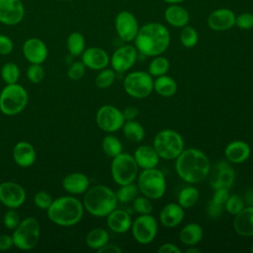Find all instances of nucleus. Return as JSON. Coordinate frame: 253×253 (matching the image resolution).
I'll use <instances>...</instances> for the list:
<instances>
[{"instance_id": "1", "label": "nucleus", "mask_w": 253, "mask_h": 253, "mask_svg": "<svg viewBox=\"0 0 253 253\" xmlns=\"http://www.w3.org/2000/svg\"><path fill=\"white\" fill-rule=\"evenodd\" d=\"M175 169L178 176L187 183L198 184L210 173L211 164L208 156L200 149H184L176 158Z\"/></svg>"}, {"instance_id": "2", "label": "nucleus", "mask_w": 253, "mask_h": 253, "mask_svg": "<svg viewBox=\"0 0 253 253\" xmlns=\"http://www.w3.org/2000/svg\"><path fill=\"white\" fill-rule=\"evenodd\" d=\"M170 40V33L164 25L151 22L139 28L133 41L139 53L145 56H157L168 48Z\"/></svg>"}, {"instance_id": "3", "label": "nucleus", "mask_w": 253, "mask_h": 253, "mask_svg": "<svg viewBox=\"0 0 253 253\" xmlns=\"http://www.w3.org/2000/svg\"><path fill=\"white\" fill-rule=\"evenodd\" d=\"M49 219L61 226H71L80 221L83 215L82 203L71 196L59 197L47 209Z\"/></svg>"}, {"instance_id": "4", "label": "nucleus", "mask_w": 253, "mask_h": 253, "mask_svg": "<svg viewBox=\"0 0 253 253\" xmlns=\"http://www.w3.org/2000/svg\"><path fill=\"white\" fill-rule=\"evenodd\" d=\"M83 203L89 213L104 217L116 209L118 199L116 193L109 187L97 185L86 191Z\"/></svg>"}, {"instance_id": "5", "label": "nucleus", "mask_w": 253, "mask_h": 253, "mask_svg": "<svg viewBox=\"0 0 253 253\" xmlns=\"http://www.w3.org/2000/svg\"><path fill=\"white\" fill-rule=\"evenodd\" d=\"M152 146L160 158L176 159L184 150V139L179 132L173 129H163L154 136Z\"/></svg>"}, {"instance_id": "6", "label": "nucleus", "mask_w": 253, "mask_h": 253, "mask_svg": "<svg viewBox=\"0 0 253 253\" xmlns=\"http://www.w3.org/2000/svg\"><path fill=\"white\" fill-rule=\"evenodd\" d=\"M111 174L113 180L120 186L133 183L138 174V165L132 155L122 152L113 157Z\"/></svg>"}, {"instance_id": "7", "label": "nucleus", "mask_w": 253, "mask_h": 253, "mask_svg": "<svg viewBox=\"0 0 253 253\" xmlns=\"http://www.w3.org/2000/svg\"><path fill=\"white\" fill-rule=\"evenodd\" d=\"M28 102L27 91L19 84H7L0 94V110L3 114L13 116L24 110Z\"/></svg>"}, {"instance_id": "8", "label": "nucleus", "mask_w": 253, "mask_h": 253, "mask_svg": "<svg viewBox=\"0 0 253 253\" xmlns=\"http://www.w3.org/2000/svg\"><path fill=\"white\" fill-rule=\"evenodd\" d=\"M137 187L143 196L158 200L165 193L166 180L163 173L155 167L144 169L138 176Z\"/></svg>"}, {"instance_id": "9", "label": "nucleus", "mask_w": 253, "mask_h": 253, "mask_svg": "<svg viewBox=\"0 0 253 253\" xmlns=\"http://www.w3.org/2000/svg\"><path fill=\"white\" fill-rule=\"evenodd\" d=\"M14 245L22 250L34 248L40 238V223L35 217H27L21 220L13 232Z\"/></svg>"}, {"instance_id": "10", "label": "nucleus", "mask_w": 253, "mask_h": 253, "mask_svg": "<svg viewBox=\"0 0 253 253\" xmlns=\"http://www.w3.org/2000/svg\"><path fill=\"white\" fill-rule=\"evenodd\" d=\"M123 86L126 93L130 97L143 99L153 91V79L145 71H133L125 77Z\"/></svg>"}, {"instance_id": "11", "label": "nucleus", "mask_w": 253, "mask_h": 253, "mask_svg": "<svg viewBox=\"0 0 253 253\" xmlns=\"http://www.w3.org/2000/svg\"><path fill=\"white\" fill-rule=\"evenodd\" d=\"M158 229L156 219L149 214H140L131 223L134 239L141 244L150 243L156 236Z\"/></svg>"}, {"instance_id": "12", "label": "nucleus", "mask_w": 253, "mask_h": 253, "mask_svg": "<svg viewBox=\"0 0 253 253\" xmlns=\"http://www.w3.org/2000/svg\"><path fill=\"white\" fill-rule=\"evenodd\" d=\"M98 126L106 132H115L122 128L125 119L123 113L112 105L102 106L96 115Z\"/></svg>"}, {"instance_id": "13", "label": "nucleus", "mask_w": 253, "mask_h": 253, "mask_svg": "<svg viewBox=\"0 0 253 253\" xmlns=\"http://www.w3.org/2000/svg\"><path fill=\"white\" fill-rule=\"evenodd\" d=\"M115 29L119 38L125 42L133 41L139 26L135 16L129 11H121L115 18Z\"/></svg>"}, {"instance_id": "14", "label": "nucleus", "mask_w": 253, "mask_h": 253, "mask_svg": "<svg viewBox=\"0 0 253 253\" xmlns=\"http://www.w3.org/2000/svg\"><path fill=\"white\" fill-rule=\"evenodd\" d=\"M235 179L234 169L225 161L216 162L211 168L210 175V183L213 189L226 188L229 189Z\"/></svg>"}, {"instance_id": "15", "label": "nucleus", "mask_w": 253, "mask_h": 253, "mask_svg": "<svg viewBox=\"0 0 253 253\" xmlns=\"http://www.w3.org/2000/svg\"><path fill=\"white\" fill-rule=\"evenodd\" d=\"M26 200V192L22 186L15 182L0 184V202L11 209L19 208Z\"/></svg>"}, {"instance_id": "16", "label": "nucleus", "mask_w": 253, "mask_h": 253, "mask_svg": "<svg viewBox=\"0 0 253 253\" xmlns=\"http://www.w3.org/2000/svg\"><path fill=\"white\" fill-rule=\"evenodd\" d=\"M137 58V49L132 45H123L117 48L111 57L112 68L117 72H124L133 66Z\"/></svg>"}, {"instance_id": "17", "label": "nucleus", "mask_w": 253, "mask_h": 253, "mask_svg": "<svg viewBox=\"0 0 253 253\" xmlns=\"http://www.w3.org/2000/svg\"><path fill=\"white\" fill-rule=\"evenodd\" d=\"M25 16V8L21 0H0V22L14 26Z\"/></svg>"}, {"instance_id": "18", "label": "nucleus", "mask_w": 253, "mask_h": 253, "mask_svg": "<svg viewBox=\"0 0 253 253\" xmlns=\"http://www.w3.org/2000/svg\"><path fill=\"white\" fill-rule=\"evenodd\" d=\"M236 15L227 8H219L212 11L207 18L208 27L216 32H223L230 30L235 26Z\"/></svg>"}, {"instance_id": "19", "label": "nucleus", "mask_w": 253, "mask_h": 253, "mask_svg": "<svg viewBox=\"0 0 253 253\" xmlns=\"http://www.w3.org/2000/svg\"><path fill=\"white\" fill-rule=\"evenodd\" d=\"M23 53L29 62L41 64L46 59L48 50L42 40L39 38H30L23 44Z\"/></svg>"}, {"instance_id": "20", "label": "nucleus", "mask_w": 253, "mask_h": 253, "mask_svg": "<svg viewBox=\"0 0 253 253\" xmlns=\"http://www.w3.org/2000/svg\"><path fill=\"white\" fill-rule=\"evenodd\" d=\"M184 217V208L179 203L166 204L159 212V220L165 227L178 226Z\"/></svg>"}, {"instance_id": "21", "label": "nucleus", "mask_w": 253, "mask_h": 253, "mask_svg": "<svg viewBox=\"0 0 253 253\" xmlns=\"http://www.w3.org/2000/svg\"><path fill=\"white\" fill-rule=\"evenodd\" d=\"M81 61L86 67L95 70H102L108 65L110 58L104 49L100 47H89L82 52Z\"/></svg>"}, {"instance_id": "22", "label": "nucleus", "mask_w": 253, "mask_h": 253, "mask_svg": "<svg viewBox=\"0 0 253 253\" xmlns=\"http://www.w3.org/2000/svg\"><path fill=\"white\" fill-rule=\"evenodd\" d=\"M234 216L235 232L241 236H253V205L243 208Z\"/></svg>"}, {"instance_id": "23", "label": "nucleus", "mask_w": 253, "mask_h": 253, "mask_svg": "<svg viewBox=\"0 0 253 253\" xmlns=\"http://www.w3.org/2000/svg\"><path fill=\"white\" fill-rule=\"evenodd\" d=\"M131 217L128 212L123 210H114L107 215L108 227L117 233H125L131 227Z\"/></svg>"}, {"instance_id": "24", "label": "nucleus", "mask_w": 253, "mask_h": 253, "mask_svg": "<svg viewBox=\"0 0 253 253\" xmlns=\"http://www.w3.org/2000/svg\"><path fill=\"white\" fill-rule=\"evenodd\" d=\"M164 19L172 27L183 28L188 25L190 14L186 8L178 4H171L164 11Z\"/></svg>"}, {"instance_id": "25", "label": "nucleus", "mask_w": 253, "mask_h": 253, "mask_svg": "<svg viewBox=\"0 0 253 253\" xmlns=\"http://www.w3.org/2000/svg\"><path fill=\"white\" fill-rule=\"evenodd\" d=\"M133 157L138 167H141L142 169L156 167L160 158L154 147L150 145L138 146L134 151Z\"/></svg>"}, {"instance_id": "26", "label": "nucleus", "mask_w": 253, "mask_h": 253, "mask_svg": "<svg viewBox=\"0 0 253 253\" xmlns=\"http://www.w3.org/2000/svg\"><path fill=\"white\" fill-rule=\"evenodd\" d=\"M225 157L232 163H241L250 155V146L243 140H233L224 149Z\"/></svg>"}, {"instance_id": "27", "label": "nucleus", "mask_w": 253, "mask_h": 253, "mask_svg": "<svg viewBox=\"0 0 253 253\" xmlns=\"http://www.w3.org/2000/svg\"><path fill=\"white\" fill-rule=\"evenodd\" d=\"M13 158L22 167L31 166L36 159V152L33 145L27 141L18 142L13 149Z\"/></svg>"}, {"instance_id": "28", "label": "nucleus", "mask_w": 253, "mask_h": 253, "mask_svg": "<svg viewBox=\"0 0 253 253\" xmlns=\"http://www.w3.org/2000/svg\"><path fill=\"white\" fill-rule=\"evenodd\" d=\"M89 179L82 173H71L62 180L63 188L71 194H83L89 189Z\"/></svg>"}, {"instance_id": "29", "label": "nucleus", "mask_w": 253, "mask_h": 253, "mask_svg": "<svg viewBox=\"0 0 253 253\" xmlns=\"http://www.w3.org/2000/svg\"><path fill=\"white\" fill-rule=\"evenodd\" d=\"M178 89L177 83L174 78L168 75H160L157 76L155 80H153V90L162 96V97H172L176 94Z\"/></svg>"}, {"instance_id": "30", "label": "nucleus", "mask_w": 253, "mask_h": 253, "mask_svg": "<svg viewBox=\"0 0 253 253\" xmlns=\"http://www.w3.org/2000/svg\"><path fill=\"white\" fill-rule=\"evenodd\" d=\"M203 238V228L198 223H188L180 231V240L185 245H196Z\"/></svg>"}, {"instance_id": "31", "label": "nucleus", "mask_w": 253, "mask_h": 253, "mask_svg": "<svg viewBox=\"0 0 253 253\" xmlns=\"http://www.w3.org/2000/svg\"><path fill=\"white\" fill-rule=\"evenodd\" d=\"M122 128L125 137L129 141L139 142L144 138V127L142 126L141 124L134 120L126 121V123H124Z\"/></svg>"}, {"instance_id": "32", "label": "nucleus", "mask_w": 253, "mask_h": 253, "mask_svg": "<svg viewBox=\"0 0 253 253\" xmlns=\"http://www.w3.org/2000/svg\"><path fill=\"white\" fill-rule=\"evenodd\" d=\"M108 241H109V234H108L107 230H105L104 228H101V227L92 229L87 234V237H86L87 245L90 248L96 249V250H98L103 245L108 243Z\"/></svg>"}, {"instance_id": "33", "label": "nucleus", "mask_w": 253, "mask_h": 253, "mask_svg": "<svg viewBox=\"0 0 253 253\" xmlns=\"http://www.w3.org/2000/svg\"><path fill=\"white\" fill-rule=\"evenodd\" d=\"M199 196V191L195 187L187 186L180 190L178 194V203L184 209H189L197 203Z\"/></svg>"}, {"instance_id": "34", "label": "nucleus", "mask_w": 253, "mask_h": 253, "mask_svg": "<svg viewBox=\"0 0 253 253\" xmlns=\"http://www.w3.org/2000/svg\"><path fill=\"white\" fill-rule=\"evenodd\" d=\"M67 49L71 55L78 56L81 55L85 48V40L82 34L79 32H73L71 33L66 42Z\"/></svg>"}, {"instance_id": "35", "label": "nucleus", "mask_w": 253, "mask_h": 253, "mask_svg": "<svg viewBox=\"0 0 253 253\" xmlns=\"http://www.w3.org/2000/svg\"><path fill=\"white\" fill-rule=\"evenodd\" d=\"M103 151L110 157H115L122 153L123 145L121 141L114 135H106L102 141Z\"/></svg>"}, {"instance_id": "36", "label": "nucleus", "mask_w": 253, "mask_h": 253, "mask_svg": "<svg viewBox=\"0 0 253 253\" xmlns=\"http://www.w3.org/2000/svg\"><path fill=\"white\" fill-rule=\"evenodd\" d=\"M137 195H138V187L133 183L122 185L116 193L118 201L125 204L133 201L134 198L137 197Z\"/></svg>"}, {"instance_id": "37", "label": "nucleus", "mask_w": 253, "mask_h": 253, "mask_svg": "<svg viewBox=\"0 0 253 253\" xmlns=\"http://www.w3.org/2000/svg\"><path fill=\"white\" fill-rule=\"evenodd\" d=\"M169 69V61L167 58L157 55L154 56V58L150 61L148 65V73L151 76H160L166 74V72Z\"/></svg>"}, {"instance_id": "38", "label": "nucleus", "mask_w": 253, "mask_h": 253, "mask_svg": "<svg viewBox=\"0 0 253 253\" xmlns=\"http://www.w3.org/2000/svg\"><path fill=\"white\" fill-rule=\"evenodd\" d=\"M180 41L183 46L187 48L194 47L199 41V36L195 28L189 25H186L185 27H183L180 33Z\"/></svg>"}, {"instance_id": "39", "label": "nucleus", "mask_w": 253, "mask_h": 253, "mask_svg": "<svg viewBox=\"0 0 253 253\" xmlns=\"http://www.w3.org/2000/svg\"><path fill=\"white\" fill-rule=\"evenodd\" d=\"M115 70L113 68H103L95 78V84L100 89L109 88L115 81Z\"/></svg>"}, {"instance_id": "40", "label": "nucleus", "mask_w": 253, "mask_h": 253, "mask_svg": "<svg viewBox=\"0 0 253 253\" xmlns=\"http://www.w3.org/2000/svg\"><path fill=\"white\" fill-rule=\"evenodd\" d=\"M1 76L7 84H15L20 76L19 67L13 62H8L2 67Z\"/></svg>"}, {"instance_id": "41", "label": "nucleus", "mask_w": 253, "mask_h": 253, "mask_svg": "<svg viewBox=\"0 0 253 253\" xmlns=\"http://www.w3.org/2000/svg\"><path fill=\"white\" fill-rule=\"evenodd\" d=\"M224 207L226 211L229 214L235 215L244 208V204L242 199L238 195L233 194V195H229L228 199L224 203Z\"/></svg>"}, {"instance_id": "42", "label": "nucleus", "mask_w": 253, "mask_h": 253, "mask_svg": "<svg viewBox=\"0 0 253 253\" xmlns=\"http://www.w3.org/2000/svg\"><path fill=\"white\" fill-rule=\"evenodd\" d=\"M132 207H133V210L139 214H149L153 210L152 204L149 201V198L145 196L134 198Z\"/></svg>"}, {"instance_id": "43", "label": "nucleus", "mask_w": 253, "mask_h": 253, "mask_svg": "<svg viewBox=\"0 0 253 253\" xmlns=\"http://www.w3.org/2000/svg\"><path fill=\"white\" fill-rule=\"evenodd\" d=\"M27 77L31 82L39 83L44 77V70L41 64L32 63L27 70Z\"/></svg>"}, {"instance_id": "44", "label": "nucleus", "mask_w": 253, "mask_h": 253, "mask_svg": "<svg viewBox=\"0 0 253 253\" xmlns=\"http://www.w3.org/2000/svg\"><path fill=\"white\" fill-rule=\"evenodd\" d=\"M235 26L241 30H250L253 28V14L252 13H242L236 16Z\"/></svg>"}, {"instance_id": "45", "label": "nucleus", "mask_w": 253, "mask_h": 253, "mask_svg": "<svg viewBox=\"0 0 253 253\" xmlns=\"http://www.w3.org/2000/svg\"><path fill=\"white\" fill-rule=\"evenodd\" d=\"M34 201H35V204L38 208L47 210L49 208V206L51 205L53 200H52L51 196L48 193H46L44 191H41V192H38L35 195Z\"/></svg>"}, {"instance_id": "46", "label": "nucleus", "mask_w": 253, "mask_h": 253, "mask_svg": "<svg viewBox=\"0 0 253 253\" xmlns=\"http://www.w3.org/2000/svg\"><path fill=\"white\" fill-rule=\"evenodd\" d=\"M85 65L82 61H76L70 65L67 71V75L72 80L80 79L85 73Z\"/></svg>"}, {"instance_id": "47", "label": "nucleus", "mask_w": 253, "mask_h": 253, "mask_svg": "<svg viewBox=\"0 0 253 253\" xmlns=\"http://www.w3.org/2000/svg\"><path fill=\"white\" fill-rule=\"evenodd\" d=\"M21 222L20 216L18 215V213L15 211H9L6 212L5 216H4V225L8 228V229H15L19 223Z\"/></svg>"}, {"instance_id": "48", "label": "nucleus", "mask_w": 253, "mask_h": 253, "mask_svg": "<svg viewBox=\"0 0 253 253\" xmlns=\"http://www.w3.org/2000/svg\"><path fill=\"white\" fill-rule=\"evenodd\" d=\"M223 205L217 204L211 200L207 206V214L211 218H217L222 214Z\"/></svg>"}, {"instance_id": "49", "label": "nucleus", "mask_w": 253, "mask_h": 253, "mask_svg": "<svg viewBox=\"0 0 253 253\" xmlns=\"http://www.w3.org/2000/svg\"><path fill=\"white\" fill-rule=\"evenodd\" d=\"M14 47L12 40L6 36L0 34V54L1 55H7L12 52Z\"/></svg>"}, {"instance_id": "50", "label": "nucleus", "mask_w": 253, "mask_h": 253, "mask_svg": "<svg viewBox=\"0 0 253 253\" xmlns=\"http://www.w3.org/2000/svg\"><path fill=\"white\" fill-rule=\"evenodd\" d=\"M229 190L226 188H216L214 189V193L212 196V201L220 204V205H224V203L226 202V200L229 197Z\"/></svg>"}, {"instance_id": "51", "label": "nucleus", "mask_w": 253, "mask_h": 253, "mask_svg": "<svg viewBox=\"0 0 253 253\" xmlns=\"http://www.w3.org/2000/svg\"><path fill=\"white\" fill-rule=\"evenodd\" d=\"M157 252L158 253H182V250L176 244L166 242L159 246Z\"/></svg>"}, {"instance_id": "52", "label": "nucleus", "mask_w": 253, "mask_h": 253, "mask_svg": "<svg viewBox=\"0 0 253 253\" xmlns=\"http://www.w3.org/2000/svg\"><path fill=\"white\" fill-rule=\"evenodd\" d=\"M122 113H123L125 121H131V120H134L138 116L139 111H138V108H136L134 106H128V107L125 108L122 111Z\"/></svg>"}, {"instance_id": "53", "label": "nucleus", "mask_w": 253, "mask_h": 253, "mask_svg": "<svg viewBox=\"0 0 253 253\" xmlns=\"http://www.w3.org/2000/svg\"><path fill=\"white\" fill-rule=\"evenodd\" d=\"M14 245L13 237L8 234L0 235V250L10 249Z\"/></svg>"}, {"instance_id": "54", "label": "nucleus", "mask_w": 253, "mask_h": 253, "mask_svg": "<svg viewBox=\"0 0 253 253\" xmlns=\"http://www.w3.org/2000/svg\"><path fill=\"white\" fill-rule=\"evenodd\" d=\"M97 251H98V253H122L123 250L118 245L106 243L101 248H99Z\"/></svg>"}, {"instance_id": "55", "label": "nucleus", "mask_w": 253, "mask_h": 253, "mask_svg": "<svg viewBox=\"0 0 253 253\" xmlns=\"http://www.w3.org/2000/svg\"><path fill=\"white\" fill-rule=\"evenodd\" d=\"M185 252H186V253H200V252H201V249L196 248V247H194V245H192V246H190L188 249H186Z\"/></svg>"}, {"instance_id": "56", "label": "nucleus", "mask_w": 253, "mask_h": 253, "mask_svg": "<svg viewBox=\"0 0 253 253\" xmlns=\"http://www.w3.org/2000/svg\"><path fill=\"white\" fill-rule=\"evenodd\" d=\"M162 1H164L165 3L171 5V4H180V3L184 2L185 0H162Z\"/></svg>"}, {"instance_id": "57", "label": "nucleus", "mask_w": 253, "mask_h": 253, "mask_svg": "<svg viewBox=\"0 0 253 253\" xmlns=\"http://www.w3.org/2000/svg\"><path fill=\"white\" fill-rule=\"evenodd\" d=\"M250 252L253 253V244H252V247H251V249H250Z\"/></svg>"}, {"instance_id": "58", "label": "nucleus", "mask_w": 253, "mask_h": 253, "mask_svg": "<svg viewBox=\"0 0 253 253\" xmlns=\"http://www.w3.org/2000/svg\"><path fill=\"white\" fill-rule=\"evenodd\" d=\"M62 1H72V0H62Z\"/></svg>"}, {"instance_id": "59", "label": "nucleus", "mask_w": 253, "mask_h": 253, "mask_svg": "<svg viewBox=\"0 0 253 253\" xmlns=\"http://www.w3.org/2000/svg\"><path fill=\"white\" fill-rule=\"evenodd\" d=\"M252 205H253V201H252Z\"/></svg>"}]
</instances>
